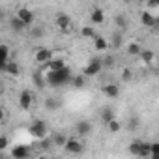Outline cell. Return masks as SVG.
I'll return each mask as SVG.
<instances>
[{"instance_id":"39","label":"cell","mask_w":159,"mask_h":159,"mask_svg":"<svg viewBox=\"0 0 159 159\" xmlns=\"http://www.w3.org/2000/svg\"><path fill=\"white\" fill-rule=\"evenodd\" d=\"M0 157H2V152H0Z\"/></svg>"},{"instance_id":"11","label":"cell","mask_w":159,"mask_h":159,"mask_svg":"<svg viewBox=\"0 0 159 159\" xmlns=\"http://www.w3.org/2000/svg\"><path fill=\"white\" fill-rule=\"evenodd\" d=\"M75 131H77L79 137H86V135L92 133V124L88 120H81V122L75 124Z\"/></svg>"},{"instance_id":"23","label":"cell","mask_w":159,"mask_h":159,"mask_svg":"<svg viewBox=\"0 0 159 159\" xmlns=\"http://www.w3.org/2000/svg\"><path fill=\"white\" fill-rule=\"evenodd\" d=\"M142 142H144V140H133V142L129 144V153L135 155V157H139V152H140V148H142Z\"/></svg>"},{"instance_id":"8","label":"cell","mask_w":159,"mask_h":159,"mask_svg":"<svg viewBox=\"0 0 159 159\" xmlns=\"http://www.w3.org/2000/svg\"><path fill=\"white\" fill-rule=\"evenodd\" d=\"M51 58H52V51L47 49V47H39V49H36V52H34V60H36L39 66H43V64L49 62Z\"/></svg>"},{"instance_id":"15","label":"cell","mask_w":159,"mask_h":159,"mask_svg":"<svg viewBox=\"0 0 159 159\" xmlns=\"http://www.w3.org/2000/svg\"><path fill=\"white\" fill-rule=\"evenodd\" d=\"M90 23L92 25H103L105 23V11L101 8H94L90 11Z\"/></svg>"},{"instance_id":"28","label":"cell","mask_w":159,"mask_h":159,"mask_svg":"<svg viewBox=\"0 0 159 159\" xmlns=\"http://www.w3.org/2000/svg\"><path fill=\"white\" fill-rule=\"evenodd\" d=\"M101 118H103V122H109L111 118H114V112H112V109L105 107V109L101 111Z\"/></svg>"},{"instance_id":"18","label":"cell","mask_w":159,"mask_h":159,"mask_svg":"<svg viewBox=\"0 0 159 159\" xmlns=\"http://www.w3.org/2000/svg\"><path fill=\"white\" fill-rule=\"evenodd\" d=\"M10 28H11L13 32H25L28 26H26V25H25V23L15 15V17H11V19H10Z\"/></svg>"},{"instance_id":"37","label":"cell","mask_w":159,"mask_h":159,"mask_svg":"<svg viewBox=\"0 0 159 159\" xmlns=\"http://www.w3.org/2000/svg\"><path fill=\"white\" fill-rule=\"evenodd\" d=\"M124 2H125V4H129V2H131V0H124Z\"/></svg>"},{"instance_id":"17","label":"cell","mask_w":159,"mask_h":159,"mask_svg":"<svg viewBox=\"0 0 159 159\" xmlns=\"http://www.w3.org/2000/svg\"><path fill=\"white\" fill-rule=\"evenodd\" d=\"M4 73H8V75H11V77H17L19 73H21V67H19V64L17 62H13L11 58L6 62V66H4Z\"/></svg>"},{"instance_id":"29","label":"cell","mask_w":159,"mask_h":159,"mask_svg":"<svg viewBox=\"0 0 159 159\" xmlns=\"http://www.w3.org/2000/svg\"><path fill=\"white\" fill-rule=\"evenodd\" d=\"M146 10L148 11H153V10H157L159 8V0H146Z\"/></svg>"},{"instance_id":"12","label":"cell","mask_w":159,"mask_h":159,"mask_svg":"<svg viewBox=\"0 0 159 159\" xmlns=\"http://www.w3.org/2000/svg\"><path fill=\"white\" fill-rule=\"evenodd\" d=\"M140 23H142L144 26H148V28H153V26L157 25V17H155L152 11L144 10V11L140 13Z\"/></svg>"},{"instance_id":"5","label":"cell","mask_w":159,"mask_h":159,"mask_svg":"<svg viewBox=\"0 0 159 159\" xmlns=\"http://www.w3.org/2000/svg\"><path fill=\"white\" fill-rule=\"evenodd\" d=\"M54 26H56L62 34H69V32H71V26H73L71 17H69L67 13H58V15L54 17Z\"/></svg>"},{"instance_id":"34","label":"cell","mask_w":159,"mask_h":159,"mask_svg":"<svg viewBox=\"0 0 159 159\" xmlns=\"http://www.w3.org/2000/svg\"><path fill=\"white\" fill-rule=\"evenodd\" d=\"M45 107L52 111V109H56V107H58V103H56V101H52V98H49V99L45 101Z\"/></svg>"},{"instance_id":"3","label":"cell","mask_w":159,"mask_h":159,"mask_svg":"<svg viewBox=\"0 0 159 159\" xmlns=\"http://www.w3.org/2000/svg\"><path fill=\"white\" fill-rule=\"evenodd\" d=\"M64 148H66V152H69V153H83V152H84V142L81 140V137H79V135H77V137H67Z\"/></svg>"},{"instance_id":"24","label":"cell","mask_w":159,"mask_h":159,"mask_svg":"<svg viewBox=\"0 0 159 159\" xmlns=\"http://www.w3.org/2000/svg\"><path fill=\"white\" fill-rule=\"evenodd\" d=\"M139 157H144V159H152L150 142H142V148H140V152H139Z\"/></svg>"},{"instance_id":"30","label":"cell","mask_w":159,"mask_h":159,"mask_svg":"<svg viewBox=\"0 0 159 159\" xmlns=\"http://www.w3.org/2000/svg\"><path fill=\"white\" fill-rule=\"evenodd\" d=\"M34 83H36V86H39V88H43V86H45V79L39 75V71H36V73H34Z\"/></svg>"},{"instance_id":"22","label":"cell","mask_w":159,"mask_h":159,"mask_svg":"<svg viewBox=\"0 0 159 159\" xmlns=\"http://www.w3.org/2000/svg\"><path fill=\"white\" fill-rule=\"evenodd\" d=\"M140 49H142V47H140V43H137V41H129V43H127V54H129V56H137V54L140 52Z\"/></svg>"},{"instance_id":"36","label":"cell","mask_w":159,"mask_h":159,"mask_svg":"<svg viewBox=\"0 0 159 159\" xmlns=\"http://www.w3.org/2000/svg\"><path fill=\"white\" fill-rule=\"evenodd\" d=\"M4 19V11H2V8H0V21Z\"/></svg>"},{"instance_id":"16","label":"cell","mask_w":159,"mask_h":159,"mask_svg":"<svg viewBox=\"0 0 159 159\" xmlns=\"http://www.w3.org/2000/svg\"><path fill=\"white\" fill-rule=\"evenodd\" d=\"M137 56L140 58V62H142L144 66H150V64H153V60H155V54H153V51H150V49H140V52H139Z\"/></svg>"},{"instance_id":"38","label":"cell","mask_w":159,"mask_h":159,"mask_svg":"<svg viewBox=\"0 0 159 159\" xmlns=\"http://www.w3.org/2000/svg\"><path fill=\"white\" fill-rule=\"evenodd\" d=\"M0 90H2V83H0Z\"/></svg>"},{"instance_id":"21","label":"cell","mask_w":159,"mask_h":159,"mask_svg":"<svg viewBox=\"0 0 159 159\" xmlns=\"http://www.w3.org/2000/svg\"><path fill=\"white\" fill-rule=\"evenodd\" d=\"M114 26L118 30H125L127 28V17L125 15H116L114 17Z\"/></svg>"},{"instance_id":"13","label":"cell","mask_w":159,"mask_h":159,"mask_svg":"<svg viewBox=\"0 0 159 159\" xmlns=\"http://www.w3.org/2000/svg\"><path fill=\"white\" fill-rule=\"evenodd\" d=\"M92 43H94V49L98 51V52H107L109 51V41L103 38V36H94L92 38Z\"/></svg>"},{"instance_id":"19","label":"cell","mask_w":159,"mask_h":159,"mask_svg":"<svg viewBox=\"0 0 159 159\" xmlns=\"http://www.w3.org/2000/svg\"><path fill=\"white\" fill-rule=\"evenodd\" d=\"M105 124H107L109 133H118V131L122 129V124H120V120H116V118H111V120L105 122Z\"/></svg>"},{"instance_id":"4","label":"cell","mask_w":159,"mask_h":159,"mask_svg":"<svg viewBox=\"0 0 159 159\" xmlns=\"http://www.w3.org/2000/svg\"><path fill=\"white\" fill-rule=\"evenodd\" d=\"M101 69H103V60H101L99 56H96V58H92V60L84 66L83 75H84V77H96V75H99Z\"/></svg>"},{"instance_id":"25","label":"cell","mask_w":159,"mask_h":159,"mask_svg":"<svg viewBox=\"0 0 159 159\" xmlns=\"http://www.w3.org/2000/svg\"><path fill=\"white\" fill-rule=\"evenodd\" d=\"M81 36H83L84 39H92V38L96 36L94 26H83V28H81Z\"/></svg>"},{"instance_id":"31","label":"cell","mask_w":159,"mask_h":159,"mask_svg":"<svg viewBox=\"0 0 159 159\" xmlns=\"http://www.w3.org/2000/svg\"><path fill=\"white\" fill-rule=\"evenodd\" d=\"M139 124H140V122H139V118H137V116H131V118H129V122H127L129 131H135V129L139 127Z\"/></svg>"},{"instance_id":"2","label":"cell","mask_w":159,"mask_h":159,"mask_svg":"<svg viewBox=\"0 0 159 159\" xmlns=\"http://www.w3.org/2000/svg\"><path fill=\"white\" fill-rule=\"evenodd\" d=\"M28 133H30L34 139H38V140H43V139L47 137L49 129H47V124H45L43 120H34V122L30 124V127H28Z\"/></svg>"},{"instance_id":"32","label":"cell","mask_w":159,"mask_h":159,"mask_svg":"<svg viewBox=\"0 0 159 159\" xmlns=\"http://www.w3.org/2000/svg\"><path fill=\"white\" fill-rule=\"evenodd\" d=\"M8 146H10V139L6 135H0V152H4Z\"/></svg>"},{"instance_id":"6","label":"cell","mask_w":159,"mask_h":159,"mask_svg":"<svg viewBox=\"0 0 159 159\" xmlns=\"http://www.w3.org/2000/svg\"><path fill=\"white\" fill-rule=\"evenodd\" d=\"M32 105H34V94H32L30 90H23V92L19 94V107H21L23 111H30Z\"/></svg>"},{"instance_id":"33","label":"cell","mask_w":159,"mask_h":159,"mask_svg":"<svg viewBox=\"0 0 159 159\" xmlns=\"http://www.w3.org/2000/svg\"><path fill=\"white\" fill-rule=\"evenodd\" d=\"M122 45V38H120V34H114L112 36V47L116 49V47H120Z\"/></svg>"},{"instance_id":"10","label":"cell","mask_w":159,"mask_h":159,"mask_svg":"<svg viewBox=\"0 0 159 159\" xmlns=\"http://www.w3.org/2000/svg\"><path fill=\"white\" fill-rule=\"evenodd\" d=\"M10 155H11L13 159H25V157L30 155V148L25 146V144H17V146H13V148L10 150Z\"/></svg>"},{"instance_id":"40","label":"cell","mask_w":159,"mask_h":159,"mask_svg":"<svg viewBox=\"0 0 159 159\" xmlns=\"http://www.w3.org/2000/svg\"><path fill=\"white\" fill-rule=\"evenodd\" d=\"M86 2H92V0H86Z\"/></svg>"},{"instance_id":"7","label":"cell","mask_w":159,"mask_h":159,"mask_svg":"<svg viewBox=\"0 0 159 159\" xmlns=\"http://www.w3.org/2000/svg\"><path fill=\"white\" fill-rule=\"evenodd\" d=\"M15 15H17V17H19V19H21V21H23L26 26H30V25L36 21V15H34V11H32L30 8H25V6H23V8H19Z\"/></svg>"},{"instance_id":"26","label":"cell","mask_w":159,"mask_h":159,"mask_svg":"<svg viewBox=\"0 0 159 159\" xmlns=\"http://www.w3.org/2000/svg\"><path fill=\"white\" fill-rule=\"evenodd\" d=\"M66 135L64 133H54L52 135V142H54V146H60V148H64V144H66Z\"/></svg>"},{"instance_id":"27","label":"cell","mask_w":159,"mask_h":159,"mask_svg":"<svg viewBox=\"0 0 159 159\" xmlns=\"http://www.w3.org/2000/svg\"><path fill=\"white\" fill-rule=\"evenodd\" d=\"M131 79H133V71L129 67H124L122 69V83H129Z\"/></svg>"},{"instance_id":"1","label":"cell","mask_w":159,"mask_h":159,"mask_svg":"<svg viewBox=\"0 0 159 159\" xmlns=\"http://www.w3.org/2000/svg\"><path fill=\"white\" fill-rule=\"evenodd\" d=\"M71 81V69L67 66L54 69V71H47L45 73V83L51 86H64Z\"/></svg>"},{"instance_id":"20","label":"cell","mask_w":159,"mask_h":159,"mask_svg":"<svg viewBox=\"0 0 159 159\" xmlns=\"http://www.w3.org/2000/svg\"><path fill=\"white\" fill-rule=\"evenodd\" d=\"M84 81H86V77L81 73V75H75V77L71 75V81H69V83H71L75 88H83V86H84Z\"/></svg>"},{"instance_id":"35","label":"cell","mask_w":159,"mask_h":159,"mask_svg":"<svg viewBox=\"0 0 159 159\" xmlns=\"http://www.w3.org/2000/svg\"><path fill=\"white\" fill-rule=\"evenodd\" d=\"M4 118H6V111L4 107H0V122H4Z\"/></svg>"},{"instance_id":"14","label":"cell","mask_w":159,"mask_h":159,"mask_svg":"<svg viewBox=\"0 0 159 159\" xmlns=\"http://www.w3.org/2000/svg\"><path fill=\"white\" fill-rule=\"evenodd\" d=\"M64 66H66V62H64L62 58H51L49 62H45V64H43V69H41V71H45V73H47V71L60 69V67H64Z\"/></svg>"},{"instance_id":"9","label":"cell","mask_w":159,"mask_h":159,"mask_svg":"<svg viewBox=\"0 0 159 159\" xmlns=\"http://www.w3.org/2000/svg\"><path fill=\"white\" fill-rule=\"evenodd\" d=\"M101 92H103V96H107L109 99H116V98L120 96V86L114 84V83H107V84L101 86Z\"/></svg>"}]
</instances>
